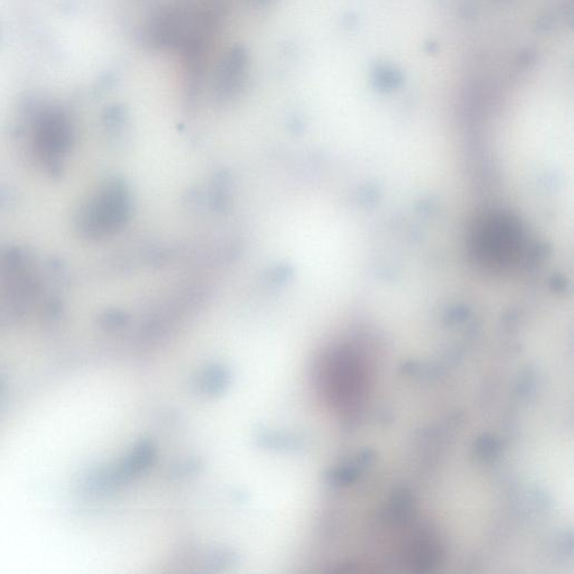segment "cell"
Instances as JSON below:
<instances>
[{"mask_svg": "<svg viewBox=\"0 0 574 574\" xmlns=\"http://www.w3.org/2000/svg\"><path fill=\"white\" fill-rule=\"evenodd\" d=\"M470 255L489 273H502L518 265L526 248L521 221L504 213H491L475 221L469 239Z\"/></svg>", "mask_w": 574, "mask_h": 574, "instance_id": "2", "label": "cell"}, {"mask_svg": "<svg viewBox=\"0 0 574 574\" xmlns=\"http://www.w3.org/2000/svg\"><path fill=\"white\" fill-rule=\"evenodd\" d=\"M371 383L367 356L352 346L344 344L327 352L317 371V387L323 400L341 414L357 411L367 398Z\"/></svg>", "mask_w": 574, "mask_h": 574, "instance_id": "1", "label": "cell"}, {"mask_svg": "<svg viewBox=\"0 0 574 574\" xmlns=\"http://www.w3.org/2000/svg\"><path fill=\"white\" fill-rule=\"evenodd\" d=\"M261 1H265V0H261Z\"/></svg>", "mask_w": 574, "mask_h": 574, "instance_id": "6", "label": "cell"}, {"mask_svg": "<svg viewBox=\"0 0 574 574\" xmlns=\"http://www.w3.org/2000/svg\"><path fill=\"white\" fill-rule=\"evenodd\" d=\"M247 67V57L244 50L236 47L225 55L219 65L217 74V91L221 96H230L244 82Z\"/></svg>", "mask_w": 574, "mask_h": 574, "instance_id": "4", "label": "cell"}, {"mask_svg": "<svg viewBox=\"0 0 574 574\" xmlns=\"http://www.w3.org/2000/svg\"><path fill=\"white\" fill-rule=\"evenodd\" d=\"M127 207V196L123 188L109 186L88 204L81 217V228L90 236H105L125 220Z\"/></svg>", "mask_w": 574, "mask_h": 574, "instance_id": "3", "label": "cell"}, {"mask_svg": "<svg viewBox=\"0 0 574 574\" xmlns=\"http://www.w3.org/2000/svg\"><path fill=\"white\" fill-rule=\"evenodd\" d=\"M38 148L44 159L55 161L64 154L69 146V130L59 119L46 120L38 132Z\"/></svg>", "mask_w": 574, "mask_h": 574, "instance_id": "5", "label": "cell"}]
</instances>
